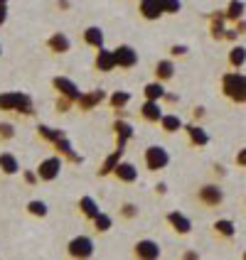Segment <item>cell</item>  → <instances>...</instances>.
<instances>
[{
	"label": "cell",
	"mask_w": 246,
	"mask_h": 260,
	"mask_svg": "<svg viewBox=\"0 0 246 260\" xmlns=\"http://www.w3.org/2000/svg\"><path fill=\"white\" fill-rule=\"evenodd\" d=\"M135 255H138V258H158L160 248H158V243H153V241H141V243L135 246Z\"/></svg>",
	"instance_id": "9c48e42d"
},
{
	"label": "cell",
	"mask_w": 246,
	"mask_h": 260,
	"mask_svg": "<svg viewBox=\"0 0 246 260\" xmlns=\"http://www.w3.org/2000/svg\"><path fill=\"white\" fill-rule=\"evenodd\" d=\"M114 172H116V177L121 182H135V177H138V170L133 165H128V162H118Z\"/></svg>",
	"instance_id": "8fae6325"
},
{
	"label": "cell",
	"mask_w": 246,
	"mask_h": 260,
	"mask_svg": "<svg viewBox=\"0 0 246 260\" xmlns=\"http://www.w3.org/2000/svg\"><path fill=\"white\" fill-rule=\"evenodd\" d=\"M187 133H189V138H192V143H197V145H207V133H204L202 128H195V125H189L187 128Z\"/></svg>",
	"instance_id": "44dd1931"
},
{
	"label": "cell",
	"mask_w": 246,
	"mask_h": 260,
	"mask_svg": "<svg viewBox=\"0 0 246 260\" xmlns=\"http://www.w3.org/2000/svg\"><path fill=\"white\" fill-rule=\"evenodd\" d=\"M0 52H3V49H0Z\"/></svg>",
	"instance_id": "ab89813d"
},
{
	"label": "cell",
	"mask_w": 246,
	"mask_h": 260,
	"mask_svg": "<svg viewBox=\"0 0 246 260\" xmlns=\"http://www.w3.org/2000/svg\"><path fill=\"white\" fill-rule=\"evenodd\" d=\"M5 3H8V0H0V5H5Z\"/></svg>",
	"instance_id": "f35d334b"
},
{
	"label": "cell",
	"mask_w": 246,
	"mask_h": 260,
	"mask_svg": "<svg viewBox=\"0 0 246 260\" xmlns=\"http://www.w3.org/2000/svg\"><path fill=\"white\" fill-rule=\"evenodd\" d=\"M141 13H143V17H148V20H155V17L162 15V8H160L158 0H141Z\"/></svg>",
	"instance_id": "4fadbf2b"
},
{
	"label": "cell",
	"mask_w": 246,
	"mask_h": 260,
	"mask_svg": "<svg viewBox=\"0 0 246 260\" xmlns=\"http://www.w3.org/2000/svg\"><path fill=\"white\" fill-rule=\"evenodd\" d=\"M116 130H118V135H121V143L126 138H130V125H126V123H116Z\"/></svg>",
	"instance_id": "1f68e13d"
},
{
	"label": "cell",
	"mask_w": 246,
	"mask_h": 260,
	"mask_svg": "<svg viewBox=\"0 0 246 260\" xmlns=\"http://www.w3.org/2000/svg\"><path fill=\"white\" fill-rule=\"evenodd\" d=\"M54 88L62 91V96H67V99H81V93H79V88L74 86V81L64 79V76H57V79H54Z\"/></svg>",
	"instance_id": "52a82bcc"
},
{
	"label": "cell",
	"mask_w": 246,
	"mask_h": 260,
	"mask_svg": "<svg viewBox=\"0 0 246 260\" xmlns=\"http://www.w3.org/2000/svg\"><path fill=\"white\" fill-rule=\"evenodd\" d=\"M160 123H162V130H165V133H175V130L182 128V120L177 116H162Z\"/></svg>",
	"instance_id": "ac0fdd59"
},
{
	"label": "cell",
	"mask_w": 246,
	"mask_h": 260,
	"mask_svg": "<svg viewBox=\"0 0 246 260\" xmlns=\"http://www.w3.org/2000/svg\"><path fill=\"white\" fill-rule=\"evenodd\" d=\"M168 221L175 226V231H180V233H189V229H192L189 218H185L182 214H177V211H173V214L168 216Z\"/></svg>",
	"instance_id": "5bb4252c"
},
{
	"label": "cell",
	"mask_w": 246,
	"mask_h": 260,
	"mask_svg": "<svg viewBox=\"0 0 246 260\" xmlns=\"http://www.w3.org/2000/svg\"><path fill=\"white\" fill-rule=\"evenodd\" d=\"M59 170H62V159H59V157H49V159H44L42 165L37 167V177H40V179H44V182H49V179L59 177Z\"/></svg>",
	"instance_id": "5b68a950"
},
{
	"label": "cell",
	"mask_w": 246,
	"mask_h": 260,
	"mask_svg": "<svg viewBox=\"0 0 246 260\" xmlns=\"http://www.w3.org/2000/svg\"><path fill=\"white\" fill-rule=\"evenodd\" d=\"M94 223H96V231H108L111 229V218L106 216V214H99V216L94 218Z\"/></svg>",
	"instance_id": "4316f807"
},
{
	"label": "cell",
	"mask_w": 246,
	"mask_h": 260,
	"mask_svg": "<svg viewBox=\"0 0 246 260\" xmlns=\"http://www.w3.org/2000/svg\"><path fill=\"white\" fill-rule=\"evenodd\" d=\"M0 108L3 111H25V113H30V99L25 93H20V91L3 93L0 96Z\"/></svg>",
	"instance_id": "6da1fadb"
},
{
	"label": "cell",
	"mask_w": 246,
	"mask_h": 260,
	"mask_svg": "<svg viewBox=\"0 0 246 260\" xmlns=\"http://www.w3.org/2000/svg\"><path fill=\"white\" fill-rule=\"evenodd\" d=\"M168 152H165V147H160V145H153V147H148L145 150V165H148V170H162L165 165H168Z\"/></svg>",
	"instance_id": "3957f363"
},
{
	"label": "cell",
	"mask_w": 246,
	"mask_h": 260,
	"mask_svg": "<svg viewBox=\"0 0 246 260\" xmlns=\"http://www.w3.org/2000/svg\"><path fill=\"white\" fill-rule=\"evenodd\" d=\"M244 59H246V54H244V49H241V47H236V49H232V54H229V61H232L234 67L244 64Z\"/></svg>",
	"instance_id": "83f0119b"
},
{
	"label": "cell",
	"mask_w": 246,
	"mask_h": 260,
	"mask_svg": "<svg viewBox=\"0 0 246 260\" xmlns=\"http://www.w3.org/2000/svg\"><path fill=\"white\" fill-rule=\"evenodd\" d=\"M128 101H130V96H128V93H123V91H121V93H114V96H111V106H116V108L126 106Z\"/></svg>",
	"instance_id": "4dcf8cb0"
},
{
	"label": "cell",
	"mask_w": 246,
	"mask_h": 260,
	"mask_svg": "<svg viewBox=\"0 0 246 260\" xmlns=\"http://www.w3.org/2000/svg\"><path fill=\"white\" fill-rule=\"evenodd\" d=\"M185 52H187L185 47H173V54H185Z\"/></svg>",
	"instance_id": "74e56055"
},
{
	"label": "cell",
	"mask_w": 246,
	"mask_h": 260,
	"mask_svg": "<svg viewBox=\"0 0 246 260\" xmlns=\"http://www.w3.org/2000/svg\"><path fill=\"white\" fill-rule=\"evenodd\" d=\"M0 135L3 138H13V128L10 125H0Z\"/></svg>",
	"instance_id": "836d02e7"
},
{
	"label": "cell",
	"mask_w": 246,
	"mask_h": 260,
	"mask_svg": "<svg viewBox=\"0 0 246 260\" xmlns=\"http://www.w3.org/2000/svg\"><path fill=\"white\" fill-rule=\"evenodd\" d=\"M123 214H126V216H133V214H135V206L126 204V206H123Z\"/></svg>",
	"instance_id": "e575fe53"
},
{
	"label": "cell",
	"mask_w": 246,
	"mask_h": 260,
	"mask_svg": "<svg viewBox=\"0 0 246 260\" xmlns=\"http://www.w3.org/2000/svg\"><path fill=\"white\" fill-rule=\"evenodd\" d=\"M96 67L101 72H111L116 67V54L108 52V49H99V57H96Z\"/></svg>",
	"instance_id": "7c38bea8"
},
{
	"label": "cell",
	"mask_w": 246,
	"mask_h": 260,
	"mask_svg": "<svg viewBox=\"0 0 246 260\" xmlns=\"http://www.w3.org/2000/svg\"><path fill=\"white\" fill-rule=\"evenodd\" d=\"M200 199H202V204H207V206H217V204L222 202V189L207 184V187L200 189Z\"/></svg>",
	"instance_id": "ba28073f"
},
{
	"label": "cell",
	"mask_w": 246,
	"mask_h": 260,
	"mask_svg": "<svg viewBox=\"0 0 246 260\" xmlns=\"http://www.w3.org/2000/svg\"><path fill=\"white\" fill-rule=\"evenodd\" d=\"M118 157H121V150H118L114 157H108L106 159V165H103V170H101V174H108V172H114L116 170V165H118Z\"/></svg>",
	"instance_id": "f546056e"
},
{
	"label": "cell",
	"mask_w": 246,
	"mask_h": 260,
	"mask_svg": "<svg viewBox=\"0 0 246 260\" xmlns=\"http://www.w3.org/2000/svg\"><path fill=\"white\" fill-rule=\"evenodd\" d=\"M84 40H87V44L96 47V49H101V44H103V32H101L99 27H89L87 32H84Z\"/></svg>",
	"instance_id": "9a60e30c"
},
{
	"label": "cell",
	"mask_w": 246,
	"mask_h": 260,
	"mask_svg": "<svg viewBox=\"0 0 246 260\" xmlns=\"http://www.w3.org/2000/svg\"><path fill=\"white\" fill-rule=\"evenodd\" d=\"M114 54H116V67H123V69L135 67V61H138V54L133 52V47H118Z\"/></svg>",
	"instance_id": "8992f818"
},
{
	"label": "cell",
	"mask_w": 246,
	"mask_h": 260,
	"mask_svg": "<svg viewBox=\"0 0 246 260\" xmlns=\"http://www.w3.org/2000/svg\"><path fill=\"white\" fill-rule=\"evenodd\" d=\"M162 13H177L180 10V0H158Z\"/></svg>",
	"instance_id": "484cf974"
},
{
	"label": "cell",
	"mask_w": 246,
	"mask_h": 260,
	"mask_svg": "<svg viewBox=\"0 0 246 260\" xmlns=\"http://www.w3.org/2000/svg\"><path fill=\"white\" fill-rule=\"evenodd\" d=\"M155 74H158L160 79H170L173 76V61H160Z\"/></svg>",
	"instance_id": "603a6c76"
},
{
	"label": "cell",
	"mask_w": 246,
	"mask_h": 260,
	"mask_svg": "<svg viewBox=\"0 0 246 260\" xmlns=\"http://www.w3.org/2000/svg\"><path fill=\"white\" fill-rule=\"evenodd\" d=\"M91 253H94V243L87 236H79V238H74L69 243V255L72 258H89Z\"/></svg>",
	"instance_id": "277c9868"
},
{
	"label": "cell",
	"mask_w": 246,
	"mask_h": 260,
	"mask_svg": "<svg viewBox=\"0 0 246 260\" xmlns=\"http://www.w3.org/2000/svg\"><path fill=\"white\" fill-rule=\"evenodd\" d=\"M141 116H143L145 120H150V123H158L160 118H162V111H160L158 101H145L143 108H141Z\"/></svg>",
	"instance_id": "30bf717a"
},
{
	"label": "cell",
	"mask_w": 246,
	"mask_h": 260,
	"mask_svg": "<svg viewBox=\"0 0 246 260\" xmlns=\"http://www.w3.org/2000/svg\"><path fill=\"white\" fill-rule=\"evenodd\" d=\"M28 211L32 214V216H44V214H47V206H44L42 202H30Z\"/></svg>",
	"instance_id": "d4e9b609"
},
{
	"label": "cell",
	"mask_w": 246,
	"mask_h": 260,
	"mask_svg": "<svg viewBox=\"0 0 246 260\" xmlns=\"http://www.w3.org/2000/svg\"><path fill=\"white\" fill-rule=\"evenodd\" d=\"M236 162H239L241 167H246V150H244V152H241V155H239V157H236Z\"/></svg>",
	"instance_id": "8d00e7d4"
},
{
	"label": "cell",
	"mask_w": 246,
	"mask_h": 260,
	"mask_svg": "<svg viewBox=\"0 0 246 260\" xmlns=\"http://www.w3.org/2000/svg\"><path fill=\"white\" fill-rule=\"evenodd\" d=\"M81 211L87 214V216H91V218H96L101 211H99V206H96V202L91 199V197H84L81 199Z\"/></svg>",
	"instance_id": "ffe728a7"
},
{
	"label": "cell",
	"mask_w": 246,
	"mask_h": 260,
	"mask_svg": "<svg viewBox=\"0 0 246 260\" xmlns=\"http://www.w3.org/2000/svg\"><path fill=\"white\" fill-rule=\"evenodd\" d=\"M40 133H42L44 138H49V140H54V143H57V140H62V133H54V130H52V128H40Z\"/></svg>",
	"instance_id": "d6a6232c"
},
{
	"label": "cell",
	"mask_w": 246,
	"mask_h": 260,
	"mask_svg": "<svg viewBox=\"0 0 246 260\" xmlns=\"http://www.w3.org/2000/svg\"><path fill=\"white\" fill-rule=\"evenodd\" d=\"M49 47H52L54 52H59V54H62V52H69V40H67L64 35H59L57 32V35L49 40Z\"/></svg>",
	"instance_id": "d6986e66"
},
{
	"label": "cell",
	"mask_w": 246,
	"mask_h": 260,
	"mask_svg": "<svg viewBox=\"0 0 246 260\" xmlns=\"http://www.w3.org/2000/svg\"><path fill=\"white\" fill-rule=\"evenodd\" d=\"M0 170L5 174H15L20 167H17V159L13 157V155H8V152H3L0 155Z\"/></svg>",
	"instance_id": "2e32d148"
},
{
	"label": "cell",
	"mask_w": 246,
	"mask_h": 260,
	"mask_svg": "<svg viewBox=\"0 0 246 260\" xmlns=\"http://www.w3.org/2000/svg\"><path fill=\"white\" fill-rule=\"evenodd\" d=\"M101 99H103V91H94L91 96H87V99H81V106H84V108H91L94 103H99Z\"/></svg>",
	"instance_id": "f1b7e54d"
},
{
	"label": "cell",
	"mask_w": 246,
	"mask_h": 260,
	"mask_svg": "<svg viewBox=\"0 0 246 260\" xmlns=\"http://www.w3.org/2000/svg\"><path fill=\"white\" fill-rule=\"evenodd\" d=\"M145 99H148V101H160V99H162V96H165V88H162V84H148V86H145Z\"/></svg>",
	"instance_id": "e0dca14e"
},
{
	"label": "cell",
	"mask_w": 246,
	"mask_h": 260,
	"mask_svg": "<svg viewBox=\"0 0 246 260\" xmlns=\"http://www.w3.org/2000/svg\"><path fill=\"white\" fill-rule=\"evenodd\" d=\"M5 17H8V10H5V5H0V25L5 22Z\"/></svg>",
	"instance_id": "d590c367"
},
{
	"label": "cell",
	"mask_w": 246,
	"mask_h": 260,
	"mask_svg": "<svg viewBox=\"0 0 246 260\" xmlns=\"http://www.w3.org/2000/svg\"><path fill=\"white\" fill-rule=\"evenodd\" d=\"M241 15H244V3H241V0H234L232 5H229V17H232V20H239Z\"/></svg>",
	"instance_id": "cb8c5ba5"
},
{
	"label": "cell",
	"mask_w": 246,
	"mask_h": 260,
	"mask_svg": "<svg viewBox=\"0 0 246 260\" xmlns=\"http://www.w3.org/2000/svg\"><path fill=\"white\" fill-rule=\"evenodd\" d=\"M214 229H217L222 236H227V238H229V236H234V223H232V221H227V218L217 221V223H214Z\"/></svg>",
	"instance_id": "7402d4cb"
},
{
	"label": "cell",
	"mask_w": 246,
	"mask_h": 260,
	"mask_svg": "<svg viewBox=\"0 0 246 260\" xmlns=\"http://www.w3.org/2000/svg\"><path fill=\"white\" fill-rule=\"evenodd\" d=\"M224 91L236 99V101H244L246 99V79L241 74H227V79H224Z\"/></svg>",
	"instance_id": "7a4b0ae2"
}]
</instances>
